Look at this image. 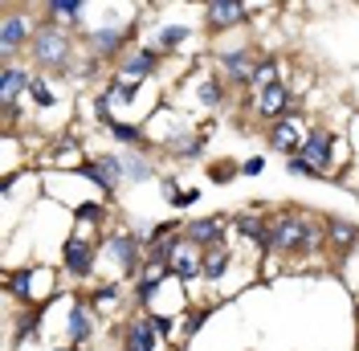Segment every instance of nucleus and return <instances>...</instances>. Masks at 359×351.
<instances>
[{"label": "nucleus", "mask_w": 359, "mask_h": 351, "mask_svg": "<svg viewBox=\"0 0 359 351\" xmlns=\"http://www.w3.org/2000/svg\"><path fill=\"white\" fill-rule=\"evenodd\" d=\"M269 245H278L282 253H302V249H314L318 245V229L311 220H302L298 213H286L269 225Z\"/></svg>", "instance_id": "obj_1"}, {"label": "nucleus", "mask_w": 359, "mask_h": 351, "mask_svg": "<svg viewBox=\"0 0 359 351\" xmlns=\"http://www.w3.org/2000/svg\"><path fill=\"white\" fill-rule=\"evenodd\" d=\"M33 58H37L41 66H49V69L66 66V58H69V41L62 37V29H53V25L37 29V33H33Z\"/></svg>", "instance_id": "obj_2"}, {"label": "nucleus", "mask_w": 359, "mask_h": 351, "mask_svg": "<svg viewBox=\"0 0 359 351\" xmlns=\"http://www.w3.org/2000/svg\"><path fill=\"white\" fill-rule=\"evenodd\" d=\"M331 143H335V139H331L327 131H311L298 155H302V159H306L318 176H323V172H327V164H331Z\"/></svg>", "instance_id": "obj_3"}, {"label": "nucleus", "mask_w": 359, "mask_h": 351, "mask_svg": "<svg viewBox=\"0 0 359 351\" xmlns=\"http://www.w3.org/2000/svg\"><path fill=\"white\" fill-rule=\"evenodd\" d=\"M269 143L290 159V155L302 152V143H306V139H302V131H298V123H294V119H278V123H273V131H269Z\"/></svg>", "instance_id": "obj_4"}, {"label": "nucleus", "mask_w": 359, "mask_h": 351, "mask_svg": "<svg viewBox=\"0 0 359 351\" xmlns=\"http://www.w3.org/2000/svg\"><path fill=\"white\" fill-rule=\"evenodd\" d=\"M168 270L176 274V278H184V282H192L196 274H201V258H196V249H192V241H180L176 253H172V262H168Z\"/></svg>", "instance_id": "obj_5"}, {"label": "nucleus", "mask_w": 359, "mask_h": 351, "mask_svg": "<svg viewBox=\"0 0 359 351\" xmlns=\"http://www.w3.org/2000/svg\"><path fill=\"white\" fill-rule=\"evenodd\" d=\"M221 233H224V217H208V220H192L188 225V237L184 241H192V245H221Z\"/></svg>", "instance_id": "obj_6"}, {"label": "nucleus", "mask_w": 359, "mask_h": 351, "mask_svg": "<svg viewBox=\"0 0 359 351\" xmlns=\"http://www.w3.org/2000/svg\"><path fill=\"white\" fill-rule=\"evenodd\" d=\"M33 86V78L25 74V69L17 66H4V74H0V102H4V110H13V98L21 94V90Z\"/></svg>", "instance_id": "obj_7"}, {"label": "nucleus", "mask_w": 359, "mask_h": 351, "mask_svg": "<svg viewBox=\"0 0 359 351\" xmlns=\"http://www.w3.org/2000/svg\"><path fill=\"white\" fill-rule=\"evenodd\" d=\"M323 225H327V237H331V249H339V253H347V249H351V245L359 241V229L351 225V220H343V217H327Z\"/></svg>", "instance_id": "obj_8"}, {"label": "nucleus", "mask_w": 359, "mask_h": 351, "mask_svg": "<svg viewBox=\"0 0 359 351\" xmlns=\"http://www.w3.org/2000/svg\"><path fill=\"white\" fill-rule=\"evenodd\" d=\"M82 172H86L90 180H98V184H102V188L111 192L114 184L123 180V159H111V155H107V159H94V164H86Z\"/></svg>", "instance_id": "obj_9"}, {"label": "nucleus", "mask_w": 359, "mask_h": 351, "mask_svg": "<svg viewBox=\"0 0 359 351\" xmlns=\"http://www.w3.org/2000/svg\"><path fill=\"white\" fill-rule=\"evenodd\" d=\"M221 66H224V74H229L233 82H249V86H253V69H257V62L249 58L245 49H233L229 58H221Z\"/></svg>", "instance_id": "obj_10"}, {"label": "nucleus", "mask_w": 359, "mask_h": 351, "mask_svg": "<svg viewBox=\"0 0 359 351\" xmlns=\"http://www.w3.org/2000/svg\"><path fill=\"white\" fill-rule=\"evenodd\" d=\"M286 102H290V90H286V82H273L269 90H262V98H257V110H262L266 119H273V123H278V114L286 110Z\"/></svg>", "instance_id": "obj_11"}, {"label": "nucleus", "mask_w": 359, "mask_h": 351, "mask_svg": "<svg viewBox=\"0 0 359 351\" xmlns=\"http://www.w3.org/2000/svg\"><path fill=\"white\" fill-rule=\"evenodd\" d=\"M208 21L217 25V29L245 21V4H237V0H212V4H208Z\"/></svg>", "instance_id": "obj_12"}, {"label": "nucleus", "mask_w": 359, "mask_h": 351, "mask_svg": "<svg viewBox=\"0 0 359 351\" xmlns=\"http://www.w3.org/2000/svg\"><path fill=\"white\" fill-rule=\"evenodd\" d=\"M90 262H94V245L69 237V241H66V265H69V274H90Z\"/></svg>", "instance_id": "obj_13"}, {"label": "nucleus", "mask_w": 359, "mask_h": 351, "mask_svg": "<svg viewBox=\"0 0 359 351\" xmlns=\"http://www.w3.org/2000/svg\"><path fill=\"white\" fill-rule=\"evenodd\" d=\"M111 253H114V262L123 265L127 274H135V265H139V237H114L111 241Z\"/></svg>", "instance_id": "obj_14"}, {"label": "nucleus", "mask_w": 359, "mask_h": 351, "mask_svg": "<svg viewBox=\"0 0 359 351\" xmlns=\"http://www.w3.org/2000/svg\"><path fill=\"white\" fill-rule=\"evenodd\" d=\"M224 265H229V249H224V241L221 245H208L204 249V258H201V274L208 278V282H217L224 274Z\"/></svg>", "instance_id": "obj_15"}, {"label": "nucleus", "mask_w": 359, "mask_h": 351, "mask_svg": "<svg viewBox=\"0 0 359 351\" xmlns=\"http://www.w3.org/2000/svg\"><path fill=\"white\" fill-rule=\"evenodd\" d=\"M25 37H29V29H25L21 17H4V29H0V53H13V49H21Z\"/></svg>", "instance_id": "obj_16"}, {"label": "nucleus", "mask_w": 359, "mask_h": 351, "mask_svg": "<svg viewBox=\"0 0 359 351\" xmlns=\"http://www.w3.org/2000/svg\"><path fill=\"white\" fill-rule=\"evenodd\" d=\"M127 351H156V331H151V323H135L127 331Z\"/></svg>", "instance_id": "obj_17"}, {"label": "nucleus", "mask_w": 359, "mask_h": 351, "mask_svg": "<svg viewBox=\"0 0 359 351\" xmlns=\"http://www.w3.org/2000/svg\"><path fill=\"white\" fill-rule=\"evenodd\" d=\"M123 41H127V33H123V29H102V33H94V37H90V45H94V53H98V58L114 53Z\"/></svg>", "instance_id": "obj_18"}, {"label": "nucleus", "mask_w": 359, "mask_h": 351, "mask_svg": "<svg viewBox=\"0 0 359 351\" xmlns=\"http://www.w3.org/2000/svg\"><path fill=\"white\" fill-rule=\"evenodd\" d=\"M233 225H237L245 237H253L257 245H269V229H266V220H262V217H249V213H241Z\"/></svg>", "instance_id": "obj_19"}, {"label": "nucleus", "mask_w": 359, "mask_h": 351, "mask_svg": "<svg viewBox=\"0 0 359 351\" xmlns=\"http://www.w3.org/2000/svg\"><path fill=\"white\" fill-rule=\"evenodd\" d=\"M86 335H90V314H86V307H74V314H69V339L82 343Z\"/></svg>", "instance_id": "obj_20"}, {"label": "nucleus", "mask_w": 359, "mask_h": 351, "mask_svg": "<svg viewBox=\"0 0 359 351\" xmlns=\"http://www.w3.org/2000/svg\"><path fill=\"white\" fill-rule=\"evenodd\" d=\"M156 62H159L156 49H143V53H135L131 62H127V69H123V74H131V78H135V74H147V69L156 66Z\"/></svg>", "instance_id": "obj_21"}, {"label": "nucleus", "mask_w": 359, "mask_h": 351, "mask_svg": "<svg viewBox=\"0 0 359 351\" xmlns=\"http://www.w3.org/2000/svg\"><path fill=\"white\" fill-rule=\"evenodd\" d=\"M82 13V0H53L49 4V17H62V21H78Z\"/></svg>", "instance_id": "obj_22"}, {"label": "nucleus", "mask_w": 359, "mask_h": 351, "mask_svg": "<svg viewBox=\"0 0 359 351\" xmlns=\"http://www.w3.org/2000/svg\"><path fill=\"white\" fill-rule=\"evenodd\" d=\"M273 82H278V66H273V62H257V69H253V86H262V90H269L273 86Z\"/></svg>", "instance_id": "obj_23"}, {"label": "nucleus", "mask_w": 359, "mask_h": 351, "mask_svg": "<svg viewBox=\"0 0 359 351\" xmlns=\"http://www.w3.org/2000/svg\"><path fill=\"white\" fill-rule=\"evenodd\" d=\"M135 94H139V82H127V86H111V90H107V102H111V98H118V102H131Z\"/></svg>", "instance_id": "obj_24"}, {"label": "nucleus", "mask_w": 359, "mask_h": 351, "mask_svg": "<svg viewBox=\"0 0 359 351\" xmlns=\"http://www.w3.org/2000/svg\"><path fill=\"white\" fill-rule=\"evenodd\" d=\"M286 172H294V176H311V180H314V176H318V172H314V168H311V164L302 159V155H290V159H286Z\"/></svg>", "instance_id": "obj_25"}, {"label": "nucleus", "mask_w": 359, "mask_h": 351, "mask_svg": "<svg viewBox=\"0 0 359 351\" xmlns=\"http://www.w3.org/2000/svg\"><path fill=\"white\" fill-rule=\"evenodd\" d=\"M184 37H188V29H180V25H172V29H163V33H159V45H180Z\"/></svg>", "instance_id": "obj_26"}, {"label": "nucleus", "mask_w": 359, "mask_h": 351, "mask_svg": "<svg viewBox=\"0 0 359 351\" xmlns=\"http://www.w3.org/2000/svg\"><path fill=\"white\" fill-rule=\"evenodd\" d=\"M111 131L118 135V139H127V143H143V135L135 131V127H127V123H111Z\"/></svg>", "instance_id": "obj_27"}, {"label": "nucleus", "mask_w": 359, "mask_h": 351, "mask_svg": "<svg viewBox=\"0 0 359 351\" xmlns=\"http://www.w3.org/2000/svg\"><path fill=\"white\" fill-rule=\"evenodd\" d=\"M78 220H102V204H78Z\"/></svg>", "instance_id": "obj_28"}, {"label": "nucleus", "mask_w": 359, "mask_h": 351, "mask_svg": "<svg viewBox=\"0 0 359 351\" xmlns=\"http://www.w3.org/2000/svg\"><path fill=\"white\" fill-rule=\"evenodd\" d=\"M8 290H13V294H25V298H29V274H13V278H8Z\"/></svg>", "instance_id": "obj_29"}, {"label": "nucleus", "mask_w": 359, "mask_h": 351, "mask_svg": "<svg viewBox=\"0 0 359 351\" xmlns=\"http://www.w3.org/2000/svg\"><path fill=\"white\" fill-rule=\"evenodd\" d=\"M176 152H180V155H201V139H180Z\"/></svg>", "instance_id": "obj_30"}, {"label": "nucleus", "mask_w": 359, "mask_h": 351, "mask_svg": "<svg viewBox=\"0 0 359 351\" xmlns=\"http://www.w3.org/2000/svg\"><path fill=\"white\" fill-rule=\"evenodd\" d=\"M262 168H266V159H262V155H253V159L241 164V172H245V176H262Z\"/></svg>", "instance_id": "obj_31"}, {"label": "nucleus", "mask_w": 359, "mask_h": 351, "mask_svg": "<svg viewBox=\"0 0 359 351\" xmlns=\"http://www.w3.org/2000/svg\"><path fill=\"white\" fill-rule=\"evenodd\" d=\"M29 90H33V98H37L41 107H49V102H53V94H49V90H45L41 82H37V78H33V86H29Z\"/></svg>", "instance_id": "obj_32"}, {"label": "nucleus", "mask_w": 359, "mask_h": 351, "mask_svg": "<svg viewBox=\"0 0 359 351\" xmlns=\"http://www.w3.org/2000/svg\"><path fill=\"white\" fill-rule=\"evenodd\" d=\"M123 172L127 176H147V164H139V159H123Z\"/></svg>", "instance_id": "obj_33"}, {"label": "nucleus", "mask_w": 359, "mask_h": 351, "mask_svg": "<svg viewBox=\"0 0 359 351\" xmlns=\"http://www.w3.org/2000/svg\"><path fill=\"white\" fill-rule=\"evenodd\" d=\"M233 172H237L233 164H217V168H212V180H217V184H224V180H229Z\"/></svg>", "instance_id": "obj_34"}, {"label": "nucleus", "mask_w": 359, "mask_h": 351, "mask_svg": "<svg viewBox=\"0 0 359 351\" xmlns=\"http://www.w3.org/2000/svg\"><path fill=\"white\" fill-rule=\"evenodd\" d=\"M204 319H208V310H196V314H188V323H184V327H188V335H192V331H201Z\"/></svg>", "instance_id": "obj_35"}, {"label": "nucleus", "mask_w": 359, "mask_h": 351, "mask_svg": "<svg viewBox=\"0 0 359 351\" xmlns=\"http://www.w3.org/2000/svg\"><path fill=\"white\" fill-rule=\"evenodd\" d=\"M147 323H151V331H156V335H168V327H172V323H168V319H159V314H151Z\"/></svg>", "instance_id": "obj_36"}, {"label": "nucleus", "mask_w": 359, "mask_h": 351, "mask_svg": "<svg viewBox=\"0 0 359 351\" xmlns=\"http://www.w3.org/2000/svg\"><path fill=\"white\" fill-rule=\"evenodd\" d=\"M201 98H204V102H217V98H221V90H217V86H204Z\"/></svg>", "instance_id": "obj_37"}]
</instances>
